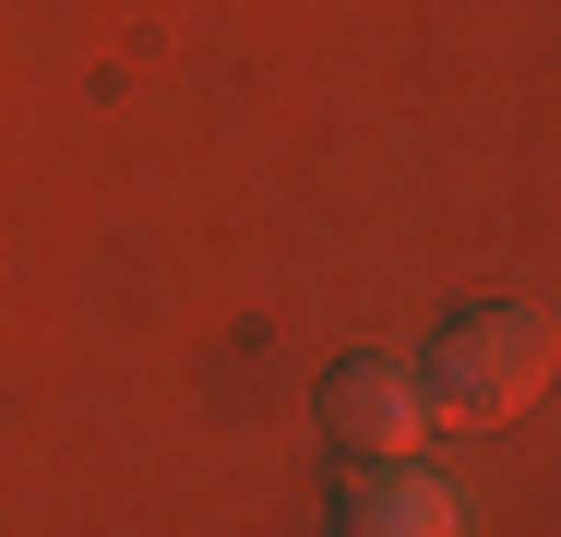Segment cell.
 <instances>
[{
	"label": "cell",
	"mask_w": 561,
	"mask_h": 537,
	"mask_svg": "<svg viewBox=\"0 0 561 537\" xmlns=\"http://www.w3.org/2000/svg\"><path fill=\"white\" fill-rule=\"evenodd\" d=\"M431 382H443L454 419H514V407L550 382V322L538 311H466V322H443Z\"/></svg>",
	"instance_id": "cell-1"
},
{
	"label": "cell",
	"mask_w": 561,
	"mask_h": 537,
	"mask_svg": "<svg viewBox=\"0 0 561 537\" xmlns=\"http://www.w3.org/2000/svg\"><path fill=\"white\" fill-rule=\"evenodd\" d=\"M419 370H394V358H346L335 395H323V419H335V442H358V454H394V442H419Z\"/></svg>",
	"instance_id": "cell-2"
},
{
	"label": "cell",
	"mask_w": 561,
	"mask_h": 537,
	"mask_svg": "<svg viewBox=\"0 0 561 537\" xmlns=\"http://www.w3.org/2000/svg\"><path fill=\"white\" fill-rule=\"evenodd\" d=\"M346 537H454V502L431 478H370V490L346 502Z\"/></svg>",
	"instance_id": "cell-3"
}]
</instances>
